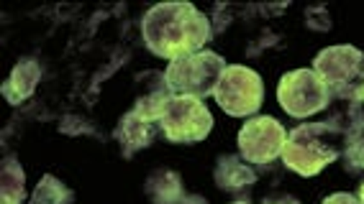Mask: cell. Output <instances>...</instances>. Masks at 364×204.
Wrapping results in <instances>:
<instances>
[{
	"mask_svg": "<svg viewBox=\"0 0 364 204\" xmlns=\"http://www.w3.org/2000/svg\"><path fill=\"white\" fill-rule=\"evenodd\" d=\"M41 79V67L36 59H21L16 69L11 72L8 82L3 84V95L11 105H21L23 100L33 95V89Z\"/></svg>",
	"mask_w": 364,
	"mask_h": 204,
	"instance_id": "cell-11",
	"label": "cell"
},
{
	"mask_svg": "<svg viewBox=\"0 0 364 204\" xmlns=\"http://www.w3.org/2000/svg\"><path fill=\"white\" fill-rule=\"evenodd\" d=\"M231 204H249V202H231Z\"/></svg>",
	"mask_w": 364,
	"mask_h": 204,
	"instance_id": "cell-20",
	"label": "cell"
},
{
	"mask_svg": "<svg viewBox=\"0 0 364 204\" xmlns=\"http://www.w3.org/2000/svg\"><path fill=\"white\" fill-rule=\"evenodd\" d=\"M3 204H21L26 197V178H23V169L16 159L3 161Z\"/></svg>",
	"mask_w": 364,
	"mask_h": 204,
	"instance_id": "cell-13",
	"label": "cell"
},
{
	"mask_svg": "<svg viewBox=\"0 0 364 204\" xmlns=\"http://www.w3.org/2000/svg\"><path fill=\"white\" fill-rule=\"evenodd\" d=\"M72 202H75V191L62 184L57 176H49V174L36 184V189L31 194V204H72Z\"/></svg>",
	"mask_w": 364,
	"mask_h": 204,
	"instance_id": "cell-14",
	"label": "cell"
},
{
	"mask_svg": "<svg viewBox=\"0 0 364 204\" xmlns=\"http://www.w3.org/2000/svg\"><path fill=\"white\" fill-rule=\"evenodd\" d=\"M177 204H208L203 197H196V194H185Z\"/></svg>",
	"mask_w": 364,
	"mask_h": 204,
	"instance_id": "cell-18",
	"label": "cell"
},
{
	"mask_svg": "<svg viewBox=\"0 0 364 204\" xmlns=\"http://www.w3.org/2000/svg\"><path fill=\"white\" fill-rule=\"evenodd\" d=\"M362 102H364V89H362Z\"/></svg>",
	"mask_w": 364,
	"mask_h": 204,
	"instance_id": "cell-21",
	"label": "cell"
},
{
	"mask_svg": "<svg viewBox=\"0 0 364 204\" xmlns=\"http://www.w3.org/2000/svg\"><path fill=\"white\" fill-rule=\"evenodd\" d=\"M346 138L326 123H306L287 135L282 161L300 176H316L344 153Z\"/></svg>",
	"mask_w": 364,
	"mask_h": 204,
	"instance_id": "cell-2",
	"label": "cell"
},
{
	"mask_svg": "<svg viewBox=\"0 0 364 204\" xmlns=\"http://www.w3.org/2000/svg\"><path fill=\"white\" fill-rule=\"evenodd\" d=\"M277 102L293 118H311L328 108L331 95H328L323 79L313 69H293L282 74L280 84H277Z\"/></svg>",
	"mask_w": 364,
	"mask_h": 204,
	"instance_id": "cell-6",
	"label": "cell"
},
{
	"mask_svg": "<svg viewBox=\"0 0 364 204\" xmlns=\"http://www.w3.org/2000/svg\"><path fill=\"white\" fill-rule=\"evenodd\" d=\"M162 133L169 143H200L213 128V115L196 97H172L162 115Z\"/></svg>",
	"mask_w": 364,
	"mask_h": 204,
	"instance_id": "cell-7",
	"label": "cell"
},
{
	"mask_svg": "<svg viewBox=\"0 0 364 204\" xmlns=\"http://www.w3.org/2000/svg\"><path fill=\"white\" fill-rule=\"evenodd\" d=\"M146 194L154 204H177L185 197L180 174L169 171V169L151 171L149 178H146Z\"/></svg>",
	"mask_w": 364,
	"mask_h": 204,
	"instance_id": "cell-12",
	"label": "cell"
},
{
	"mask_svg": "<svg viewBox=\"0 0 364 204\" xmlns=\"http://www.w3.org/2000/svg\"><path fill=\"white\" fill-rule=\"evenodd\" d=\"M159 133H162V123L154 120V118H146L139 110L126 113L116 128V138L124 148V156H131V153L151 146V140Z\"/></svg>",
	"mask_w": 364,
	"mask_h": 204,
	"instance_id": "cell-9",
	"label": "cell"
},
{
	"mask_svg": "<svg viewBox=\"0 0 364 204\" xmlns=\"http://www.w3.org/2000/svg\"><path fill=\"white\" fill-rule=\"evenodd\" d=\"M215 102L231 118H247L254 115L264 102V84L262 76L249 67L231 64L221 74V82L213 92Z\"/></svg>",
	"mask_w": 364,
	"mask_h": 204,
	"instance_id": "cell-5",
	"label": "cell"
},
{
	"mask_svg": "<svg viewBox=\"0 0 364 204\" xmlns=\"http://www.w3.org/2000/svg\"><path fill=\"white\" fill-rule=\"evenodd\" d=\"M264 204H300V202L295 197H290V194H280V197L264 199Z\"/></svg>",
	"mask_w": 364,
	"mask_h": 204,
	"instance_id": "cell-17",
	"label": "cell"
},
{
	"mask_svg": "<svg viewBox=\"0 0 364 204\" xmlns=\"http://www.w3.org/2000/svg\"><path fill=\"white\" fill-rule=\"evenodd\" d=\"M341 156H344V164L351 174L364 171V123L357 130H351V133L346 135V146Z\"/></svg>",
	"mask_w": 364,
	"mask_h": 204,
	"instance_id": "cell-15",
	"label": "cell"
},
{
	"mask_svg": "<svg viewBox=\"0 0 364 204\" xmlns=\"http://www.w3.org/2000/svg\"><path fill=\"white\" fill-rule=\"evenodd\" d=\"M223 72H226V59L213 51H198L193 57L169 62L164 76H167V84L175 97L205 100L215 92Z\"/></svg>",
	"mask_w": 364,
	"mask_h": 204,
	"instance_id": "cell-4",
	"label": "cell"
},
{
	"mask_svg": "<svg viewBox=\"0 0 364 204\" xmlns=\"http://www.w3.org/2000/svg\"><path fill=\"white\" fill-rule=\"evenodd\" d=\"M359 202H362V204H364V184H362V186H359Z\"/></svg>",
	"mask_w": 364,
	"mask_h": 204,
	"instance_id": "cell-19",
	"label": "cell"
},
{
	"mask_svg": "<svg viewBox=\"0 0 364 204\" xmlns=\"http://www.w3.org/2000/svg\"><path fill=\"white\" fill-rule=\"evenodd\" d=\"M144 44L169 62L193 57L210 41V21L193 3H159L141 18Z\"/></svg>",
	"mask_w": 364,
	"mask_h": 204,
	"instance_id": "cell-1",
	"label": "cell"
},
{
	"mask_svg": "<svg viewBox=\"0 0 364 204\" xmlns=\"http://www.w3.org/2000/svg\"><path fill=\"white\" fill-rule=\"evenodd\" d=\"M287 130L280 120H274L272 115H259L241 125L239 130V151L241 159L249 164H272L277 156H282L285 148Z\"/></svg>",
	"mask_w": 364,
	"mask_h": 204,
	"instance_id": "cell-8",
	"label": "cell"
},
{
	"mask_svg": "<svg viewBox=\"0 0 364 204\" xmlns=\"http://www.w3.org/2000/svg\"><path fill=\"white\" fill-rule=\"evenodd\" d=\"M313 72L323 79L328 95L336 102H362L364 51L357 46H328L313 59Z\"/></svg>",
	"mask_w": 364,
	"mask_h": 204,
	"instance_id": "cell-3",
	"label": "cell"
},
{
	"mask_svg": "<svg viewBox=\"0 0 364 204\" xmlns=\"http://www.w3.org/2000/svg\"><path fill=\"white\" fill-rule=\"evenodd\" d=\"M215 184L228 194H241L257 184V174L239 156H223L215 164Z\"/></svg>",
	"mask_w": 364,
	"mask_h": 204,
	"instance_id": "cell-10",
	"label": "cell"
},
{
	"mask_svg": "<svg viewBox=\"0 0 364 204\" xmlns=\"http://www.w3.org/2000/svg\"><path fill=\"white\" fill-rule=\"evenodd\" d=\"M323 204H362V202H359V197H354V194L338 191V194H331V197H326Z\"/></svg>",
	"mask_w": 364,
	"mask_h": 204,
	"instance_id": "cell-16",
	"label": "cell"
}]
</instances>
